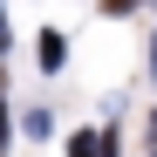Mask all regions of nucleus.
<instances>
[{"mask_svg":"<svg viewBox=\"0 0 157 157\" xmlns=\"http://www.w3.org/2000/svg\"><path fill=\"white\" fill-rule=\"evenodd\" d=\"M34 55H41V68H62V62H68V41H62V34H41Z\"/></svg>","mask_w":157,"mask_h":157,"instance_id":"f257e3e1","label":"nucleus"},{"mask_svg":"<svg viewBox=\"0 0 157 157\" xmlns=\"http://www.w3.org/2000/svg\"><path fill=\"white\" fill-rule=\"evenodd\" d=\"M7 137L14 130H7V75H0V150H7Z\"/></svg>","mask_w":157,"mask_h":157,"instance_id":"f03ea898","label":"nucleus"},{"mask_svg":"<svg viewBox=\"0 0 157 157\" xmlns=\"http://www.w3.org/2000/svg\"><path fill=\"white\" fill-rule=\"evenodd\" d=\"M130 7H137V0H102V14H130Z\"/></svg>","mask_w":157,"mask_h":157,"instance_id":"7ed1b4c3","label":"nucleus"},{"mask_svg":"<svg viewBox=\"0 0 157 157\" xmlns=\"http://www.w3.org/2000/svg\"><path fill=\"white\" fill-rule=\"evenodd\" d=\"M144 144H150V157H157V116H150V130H144Z\"/></svg>","mask_w":157,"mask_h":157,"instance_id":"20e7f679","label":"nucleus"},{"mask_svg":"<svg viewBox=\"0 0 157 157\" xmlns=\"http://www.w3.org/2000/svg\"><path fill=\"white\" fill-rule=\"evenodd\" d=\"M0 48H7V14H0Z\"/></svg>","mask_w":157,"mask_h":157,"instance_id":"39448f33","label":"nucleus"}]
</instances>
